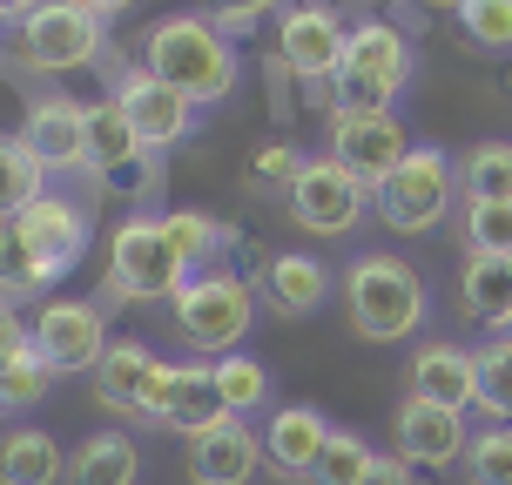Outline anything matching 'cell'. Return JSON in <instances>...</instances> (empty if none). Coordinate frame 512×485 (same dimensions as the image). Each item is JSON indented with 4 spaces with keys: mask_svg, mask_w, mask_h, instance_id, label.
Listing matches in <instances>:
<instances>
[{
    "mask_svg": "<svg viewBox=\"0 0 512 485\" xmlns=\"http://www.w3.org/2000/svg\"><path fill=\"white\" fill-rule=\"evenodd\" d=\"M142 68L155 81H169L182 102H223L236 95V54L223 41V27L216 21H196V14H169V21L149 27V48H142Z\"/></svg>",
    "mask_w": 512,
    "mask_h": 485,
    "instance_id": "cell-1",
    "label": "cell"
},
{
    "mask_svg": "<svg viewBox=\"0 0 512 485\" xmlns=\"http://www.w3.org/2000/svg\"><path fill=\"white\" fill-rule=\"evenodd\" d=\"M344 304H351V331L371 344H398L425 324V283L405 256L391 250H364L344 270Z\"/></svg>",
    "mask_w": 512,
    "mask_h": 485,
    "instance_id": "cell-2",
    "label": "cell"
},
{
    "mask_svg": "<svg viewBox=\"0 0 512 485\" xmlns=\"http://www.w3.org/2000/svg\"><path fill=\"white\" fill-rule=\"evenodd\" d=\"M411 81V41L391 21H358L344 41V68H337L331 95L351 115H391V102Z\"/></svg>",
    "mask_w": 512,
    "mask_h": 485,
    "instance_id": "cell-3",
    "label": "cell"
},
{
    "mask_svg": "<svg viewBox=\"0 0 512 485\" xmlns=\"http://www.w3.org/2000/svg\"><path fill=\"white\" fill-rule=\"evenodd\" d=\"M176 304V331L189 351H203L209 364L243 351V337H250V317H256V297L250 283L230 277V270H203V277H189L169 297Z\"/></svg>",
    "mask_w": 512,
    "mask_h": 485,
    "instance_id": "cell-4",
    "label": "cell"
},
{
    "mask_svg": "<svg viewBox=\"0 0 512 485\" xmlns=\"http://www.w3.org/2000/svg\"><path fill=\"white\" fill-rule=\"evenodd\" d=\"M452 196H459V162H452L445 149H432V142H418V149L378 182L371 203H378V216L391 223V230L418 236V230H438V223H445Z\"/></svg>",
    "mask_w": 512,
    "mask_h": 485,
    "instance_id": "cell-5",
    "label": "cell"
},
{
    "mask_svg": "<svg viewBox=\"0 0 512 485\" xmlns=\"http://www.w3.org/2000/svg\"><path fill=\"white\" fill-rule=\"evenodd\" d=\"M182 283H189V270L169 250L162 216H135V223H122V230L108 236V297H122V304H162V297H176Z\"/></svg>",
    "mask_w": 512,
    "mask_h": 485,
    "instance_id": "cell-6",
    "label": "cell"
},
{
    "mask_svg": "<svg viewBox=\"0 0 512 485\" xmlns=\"http://www.w3.org/2000/svg\"><path fill=\"white\" fill-rule=\"evenodd\" d=\"M108 54V21L88 14L81 0H41L21 14V61L41 75H68V68H95Z\"/></svg>",
    "mask_w": 512,
    "mask_h": 485,
    "instance_id": "cell-7",
    "label": "cell"
},
{
    "mask_svg": "<svg viewBox=\"0 0 512 485\" xmlns=\"http://www.w3.org/2000/svg\"><path fill=\"white\" fill-rule=\"evenodd\" d=\"M34 351L54 378H95V364L108 358V317L81 297H54L34 310Z\"/></svg>",
    "mask_w": 512,
    "mask_h": 485,
    "instance_id": "cell-8",
    "label": "cell"
},
{
    "mask_svg": "<svg viewBox=\"0 0 512 485\" xmlns=\"http://www.w3.org/2000/svg\"><path fill=\"white\" fill-rule=\"evenodd\" d=\"M364 203H371V189L337 155H310L304 169H297V182H290V216L310 236H344L364 216Z\"/></svg>",
    "mask_w": 512,
    "mask_h": 485,
    "instance_id": "cell-9",
    "label": "cell"
},
{
    "mask_svg": "<svg viewBox=\"0 0 512 485\" xmlns=\"http://www.w3.org/2000/svg\"><path fill=\"white\" fill-rule=\"evenodd\" d=\"M169 378L176 364H162L149 344H108V358L95 364V398H102L115 418H162V398H169Z\"/></svg>",
    "mask_w": 512,
    "mask_h": 485,
    "instance_id": "cell-10",
    "label": "cell"
},
{
    "mask_svg": "<svg viewBox=\"0 0 512 485\" xmlns=\"http://www.w3.org/2000/svg\"><path fill=\"white\" fill-rule=\"evenodd\" d=\"M14 230H21L27 256H34V270H41V283H54V277H68L81 256H88L95 223H88V209H81L75 196H54V189H48L27 216H14Z\"/></svg>",
    "mask_w": 512,
    "mask_h": 485,
    "instance_id": "cell-11",
    "label": "cell"
},
{
    "mask_svg": "<svg viewBox=\"0 0 512 485\" xmlns=\"http://www.w3.org/2000/svg\"><path fill=\"white\" fill-rule=\"evenodd\" d=\"M344 41H351V27L337 21L324 0H297V7H283V21H277L283 68H290L297 81H337Z\"/></svg>",
    "mask_w": 512,
    "mask_h": 485,
    "instance_id": "cell-12",
    "label": "cell"
},
{
    "mask_svg": "<svg viewBox=\"0 0 512 485\" xmlns=\"http://www.w3.org/2000/svg\"><path fill=\"white\" fill-rule=\"evenodd\" d=\"M324 155H337V162L378 196V182L411 155V142H405V128H398V115H351V108H337L331 115V149Z\"/></svg>",
    "mask_w": 512,
    "mask_h": 485,
    "instance_id": "cell-13",
    "label": "cell"
},
{
    "mask_svg": "<svg viewBox=\"0 0 512 485\" xmlns=\"http://www.w3.org/2000/svg\"><path fill=\"white\" fill-rule=\"evenodd\" d=\"M391 432H398V459H405L411 472H445V465H459L465 445H472L465 411L432 405V398H405L398 418H391Z\"/></svg>",
    "mask_w": 512,
    "mask_h": 485,
    "instance_id": "cell-14",
    "label": "cell"
},
{
    "mask_svg": "<svg viewBox=\"0 0 512 485\" xmlns=\"http://www.w3.org/2000/svg\"><path fill=\"white\" fill-rule=\"evenodd\" d=\"M115 102H122V115L135 122V135H142V149H176L182 135L196 128V102H182L169 81H155L149 68H128L122 81H115Z\"/></svg>",
    "mask_w": 512,
    "mask_h": 485,
    "instance_id": "cell-15",
    "label": "cell"
},
{
    "mask_svg": "<svg viewBox=\"0 0 512 485\" xmlns=\"http://www.w3.org/2000/svg\"><path fill=\"white\" fill-rule=\"evenodd\" d=\"M263 465V432H250V418H216L209 432L189 438V479L196 485H250Z\"/></svg>",
    "mask_w": 512,
    "mask_h": 485,
    "instance_id": "cell-16",
    "label": "cell"
},
{
    "mask_svg": "<svg viewBox=\"0 0 512 485\" xmlns=\"http://www.w3.org/2000/svg\"><path fill=\"white\" fill-rule=\"evenodd\" d=\"M331 418L317 405H277L270 411V425H263V465L283 472V479H310L317 459H324V445H331Z\"/></svg>",
    "mask_w": 512,
    "mask_h": 485,
    "instance_id": "cell-17",
    "label": "cell"
},
{
    "mask_svg": "<svg viewBox=\"0 0 512 485\" xmlns=\"http://www.w3.org/2000/svg\"><path fill=\"white\" fill-rule=\"evenodd\" d=\"M21 142L41 155V169H81L88 162V102L75 95H48L27 108Z\"/></svg>",
    "mask_w": 512,
    "mask_h": 485,
    "instance_id": "cell-18",
    "label": "cell"
},
{
    "mask_svg": "<svg viewBox=\"0 0 512 485\" xmlns=\"http://www.w3.org/2000/svg\"><path fill=\"white\" fill-rule=\"evenodd\" d=\"M411 398L472 411V398H479V358L459 351V344H425V351L411 358Z\"/></svg>",
    "mask_w": 512,
    "mask_h": 485,
    "instance_id": "cell-19",
    "label": "cell"
},
{
    "mask_svg": "<svg viewBox=\"0 0 512 485\" xmlns=\"http://www.w3.org/2000/svg\"><path fill=\"white\" fill-rule=\"evenodd\" d=\"M142 135H135V122L122 115V102L108 95V102H88V169L108 182H128V169L142 162ZM149 169V162H142Z\"/></svg>",
    "mask_w": 512,
    "mask_h": 485,
    "instance_id": "cell-20",
    "label": "cell"
},
{
    "mask_svg": "<svg viewBox=\"0 0 512 485\" xmlns=\"http://www.w3.org/2000/svg\"><path fill=\"white\" fill-rule=\"evenodd\" d=\"M216 418H230V411H223V391H216V364H176V378H169V398H162V418H155V425L196 438V432H209Z\"/></svg>",
    "mask_w": 512,
    "mask_h": 485,
    "instance_id": "cell-21",
    "label": "cell"
},
{
    "mask_svg": "<svg viewBox=\"0 0 512 485\" xmlns=\"http://www.w3.org/2000/svg\"><path fill=\"white\" fill-rule=\"evenodd\" d=\"M263 297H270L283 317H310V310H324V297H331V270L304 250H283V256H270V270H263Z\"/></svg>",
    "mask_w": 512,
    "mask_h": 485,
    "instance_id": "cell-22",
    "label": "cell"
},
{
    "mask_svg": "<svg viewBox=\"0 0 512 485\" xmlns=\"http://www.w3.org/2000/svg\"><path fill=\"white\" fill-rule=\"evenodd\" d=\"M459 304H465V317H472V324L512 331V256H465Z\"/></svg>",
    "mask_w": 512,
    "mask_h": 485,
    "instance_id": "cell-23",
    "label": "cell"
},
{
    "mask_svg": "<svg viewBox=\"0 0 512 485\" xmlns=\"http://www.w3.org/2000/svg\"><path fill=\"white\" fill-rule=\"evenodd\" d=\"M61 479H68L61 438L34 432V425H14L0 438V485H61Z\"/></svg>",
    "mask_w": 512,
    "mask_h": 485,
    "instance_id": "cell-24",
    "label": "cell"
},
{
    "mask_svg": "<svg viewBox=\"0 0 512 485\" xmlns=\"http://www.w3.org/2000/svg\"><path fill=\"white\" fill-rule=\"evenodd\" d=\"M142 472V452L128 432H95L68 452V485H135Z\"/></svg>",
    "mask_w": 512,
    "mask_h": 485,
    "instance_id": "cell-25",
    "label": "cell"
},
{
    "mask_svg": "<svg viewBox=\"0 0 512 485\" xmlns=\"http://www.w3.org/2000/svg\"><path fill=\"white\" fill-rule=\"evenodd\" d=\"M48 196V169L21 135H0V223H14Z\"/></svg>",
    "mask_w": 512,
    "mask_h": 485,
    "instance_id": "cell-26",
    "label": "cell"
},
{
    "mask_svg": "<svg viewBox=\"0 0 512 485\" xmlns=\"http://www.w3.org/2000/svg\"><path fill=\"white\" fill-rule=\"evenodd\" d=\"M162 236H169V250L182 256L189 277H203L209 263H216V250H223V223L203 216V209H169L162 216Z\"/></svg>",
    "mask_w": 512,
    "mask_h": 485,
    "instance_id": "cell-27",
    "label": "cell"
},
{
    "mask_svg": "<svg viewBox=\"0 0 512 485\" xmlns=\"http://www.w3.org/2000/svg\"><path fill=\"white\" fill-rule=\"evenodd\" d=\"M465 203H512V142H479L459 162Z\"/></svg>",
    "mask_w": 512,
    "mask_h": 485,
    "instance_id": "cell-28",
    "label": "cell"
},
{
    "mask_svg": "<svg viewBox=\"0 0 512 485\" xmlns=\"http://www.w3.org/2000/svg\"><path fill=\"white\" fill-rule=\"evenodd\" d=\"M216 391H223V411H230V418H250V411L270 405V378H263V364H256L250 351L216 358Z\"/></svg>",
    "mask_w": 512,
    "mask_h": 485,
    "instance_id": "cell-29",
    "label": "cell"
},
{
    "mask_svg": "<svg viewBox=\"0 0 512 485\" xmlns=\"http://www.w3.org/2000/svg\"><path fill=\"white\" fill-rule=\"evenodd\" d=\"M472 358H479V398H472V411H486L492 425H512V337L472 351Z\"/></svg>",
    "mask_w": 512,
    "mask_h": 485,
    "instance_id": "cell-30",
    "label": "cell"
},
{
    "mask_svg": "<svg viewBox=\"0 0 512 485\" xmlns=\"http://www.w3.org/2000/svg\"><path fill=\"white\" fill-rule=\"evenodd\" d=\"M371 465H378V452H371L358 432L337 425L331 445H324V459H317V472H310L304 485H364V479H371Z\"/></svg>",
    "mask_w": 512,
    "mask_h": 485,
    "instance_id": "cell-31",
    "label": "cell"
},
{
    "mask_svg": "<svg viewBox=\"0 0 512 485\" xmlns=\"http://www.w3.org/2000/svg\"><path fill=\"white\" fill-rule=\"evenodd\" d=\"M465 479L472 485H512V425H486L465 445Z\"/></svg>",
    "mask_w": 512,
    "mask_h": 485,
    "instance_id": "cell-32",
    "label": "cell"
},
{
    "mask_svg": "<svg viewBox=\"0 0 512 485\" xmlns=\"http://www.w3.org/2000/svg\"><path fill=\"white\" fill-rule=\"evenodd\" d=\"M465 256H512V203H465Z\"/></svg>",
    "mask_w": 512,
    "mask_h": 485,
    "instance_id": "cell-33",
    "label": "cell"
},
{
    "mask_svg": "<svg viewBox=\"0 0 512 485\" xmlns=\"http://www.w3.org/2000/svg\"><path fill=\"white\" fill-rule=\"evenodd\" d=\"M459 27H465V41H472V48L506 54L512 48V0H465Z\"/></svg>",
    "mask_w": 512,
    "mask_h": 485,
    "instance_id": "cell-34",
    "label": "cell"
},
{
    "mask_svg": "<svg viewBox=\"0 0 512 485\" xmlns=\"http://www.w3.org/2000/svg\"><path fill=\"white\" fill-rule=\"evenodd\" d=\"M34 290H48V283H41V270H34L21 230H14V223H0V297L14 304V297H34Z\"/></svg>",
    "mask_w": 512,
    "mask_h": 485,
    "instance_id": "cell-35",
    "label": "cell"
},
{
    "mask_svg": "<svg viewBox=\"0 0 512 485\" xmlns=\"http://www.w3.org/2000/svg\"><path fill=\"white\" fill-rule=\"evenodd\" d=\"M48 378H54V371L41 364V351L27 344L14 364H0V405L21 411V405H34V398H48Z\"/></svg>",
    "mask_w": 512,
    "mask_h": 485,
    "instance_id": "cell-36",
    "label": "cell"
},
{
    "mask_svg": "<svg viewBox=\"0 0 512 485\" xmlns=\"http://www.w3.org/2000/svg\"><path fill=\"white\" fill-rule=\"evenodd\" d=\"M297 169H304V155L290 149V142H263V149H256V162H250L256 182H283V189L297 182Z\"/></svg>",
    "mask_w": 512,
    "mask_h": 485,
    "instance_id": "cell-37",
    "label": "cell"
},
{
    "mask_svg": "<svg viewBox=\"0 0 512 485\" xmlns=\"http://www.w3.org/2000/svg\"><path fill=\"white\" fill-rule=\"evenodd\" d=\"M27 344H34V324H21V310L0 297V364H14Z\"/></svg>",
    "mask_w": 512,
    "mask_h": 485,
    "instance_id": "cell-38",
    "label": "cell"
},
{
    "mask_svg": "<svg viewBox=\"0 0 512 485\" xmlns=\"http://www.w3.org/2000/svg\"><path fill=\"white\" fill-rule=\"evenodd\" d=\"M270 7H283V0H216V27H256Z\"/></svg>",
    "mask_w": 512,
    "mask_h": 485,
    "instance_id": "cell-39",
    "label": "cell"
},
{
    "mask_svg": "<svg viewBox=\"0 0 512 485\" xmlns=\"http://www.w3.org/2000/svg\"><path fill=\"white\" fill-rule=\"evenodd\" d=\"M364 485H411V465L398 459V452H391V459L371 465V479H364Z\"/></svg>",
    "mask_w": 512,
    "mask_h": 485,
    "instance_id": "cell-40",
    "label": "cell"
},
{
    "mask_svg": "<svg viewBox=\"0 0 512 485\" xmlns=\"http://www.w3.org/2000/svg\"><path fill=\"white\" fill-rule=\"evenodd\" d=\"M81 7H88V14H102V21H115L122 7H135V0H81Z\"/></svg>",
    "mask_w": 512,
    "mask_h": 485,
    "instance_id": "cell-41",
    "label": "cell"
},
{
    "mask_svg": "<svg viewBox=\"0 0 512 485\" xmlns=\"http://www.w3.org/2000/svg\"><path fill=\"white\" fill-rule=\"evenodd\" d=\"M34 7H41V0H0V14H7V21H21V14H34Z\"/></svg>",
    "mask_w": 512,
    "mask_h": 485,
    "instance_id": "cell-42",
    "label": "cell"
},
{
    "mask_svg": "<svg viewBox=\"0 0 512 485\" xmlns=\"http://www.w3.org/2000/svg\"><path fill=\"white\" fill-rule=\"evenodd\" d=\"M425 7H452V14H459V7H465V0H425Z\"/></svg>",
    "mask_w": 512,
    "mask_h": 485,
    "instance_id": "cell-43",
    "label": "cell"
},
{
    "mask_svg": "<svg viewBox=\"0 0 512 485\" xmlns=\"http://www.w3.org/2000/svg\"><path fill=\"white\" fill-rule=\"evenodd\" d=\"M0 34H7V14H0Z\"/></svg>",
    "mask_w": 512,
    "mask_h": 485,
    "instance_id": "cell-44",
    "label": "cell"
},
{
    "mask_svg": "<svg viewBox=\"0 0 512 485\" xmlns=\"http://www.w3.org/2000/svg\"><path fill=\"white\" fill-rule=\"evenodd\" d=\"M0 411H7V405H0Z\"/></svg>",
    "mask_w": 512,
    "mask_h": 485,
    "instance_id": "cell-45",
    "label": "cell"
},
{
    "mask_svg": "<svg viewBox=\"0 0 512 485\" xmlns=\"http://www.w3.org/2000/svg\"><path fill=\"white\" fill-rule=\"evenodd\" d=\"M506 337H512V331H506Z\"/></svg>",
    "mask_w": 512,
    "mask_h": 485,
    "instance_id": "cell-46",
    "label": "cell"
}]
</instances>
